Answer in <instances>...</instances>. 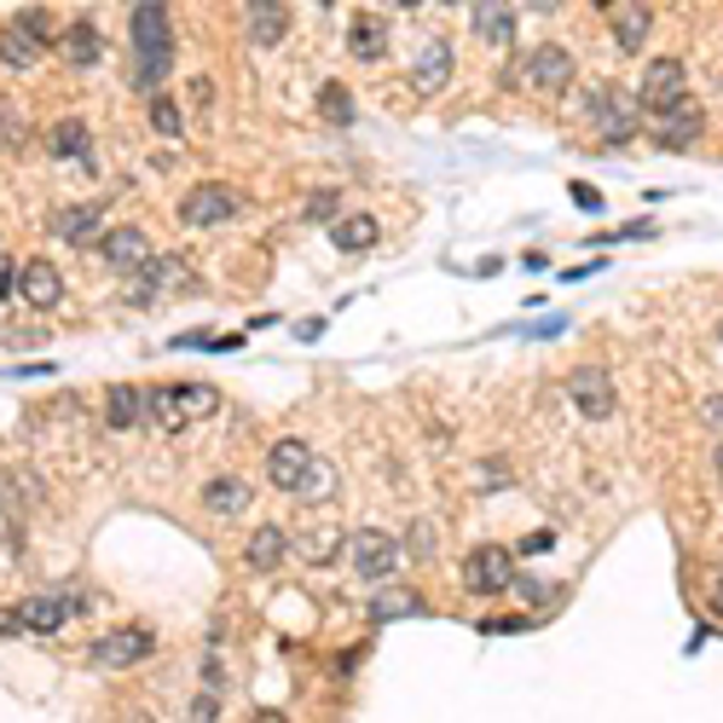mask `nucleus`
I'll return each instance as SVG.
<instances>
[{
  "label": "nucleus",
  "mask_w": 723,
  "mask_h": 723,
  "mask_svg": "<svg viewBox=\"0 0 723 723\" xmlns=\"http://www.w3.org/2000/svg\"><path fill=\"white\" fill-rule=\"evenodd\" d=\"M244 214V197H237L232 186H214V179H203V186H191L186 197H179V226L191 232H209V226H226V220Z\"/></svg>",
  "instance_id": "obj_1"
},
{
  "label": "nucleus",
  "mask_w": 723,
  "mask_h": 723,
  "mask_svg": "<svg viewBox=\"0 0 723 723\" xmlns=\"http://www.w3.org/2000/svg\"><path fill=\"white\" fill-rule=\"evenodd\" d=\"M683 98H689V65H683V58H654L637 82V110L660 116V110L683 105Z\"/></svg>",
  "instance_id": "obj_2"
},
{
  "label": "nucleus",
  "mask_w": 723,
  "mask_h": 723,
  "mask_svg": "<svg viewBox=\"0 0 723 723\" xmlns=\"http://www.w3.org/2000/svg\"><path fill=\"white\" fill-rule=\"evenodd\" d=\"M464 585L475 596H504V591H515V550L510 545H475L464 556Z\"/></svg>",
  "instance_id": "obj_3"
},
{
  "label": "nucleus",
  "mask_w": 723,
  "mask_h": 723,
  "mask_svg": "<svg viewBox=\"0 0 723 723\" xmlns=\"http://www.w3.org/2000/svg\"><path fill=\"white\" fill-rule=\"evenodd\" d=\"M399 556H406V545H399L394 533H383V527L353 533V573L365 579V585H388V573H399Z\"/></svg>",
  "instance_id": "obj_4"
},
{
  "label": "nucleus",
  "mask_w": 723,
  "mask_h": 723,
  "mask_svg": "<svg viewBox=\"0 0 723 723\" xmlns=\"http://www.w3.org/2000/svg\"><path fill=\"white\" fill-rule=\"evenodd\" d=\"M128 42L133 58H174V18L168 7H128Z\"/></svg>",
  "instance_id": "obj_5"
},
{
  "label": "nucleus",
  "mask_w": 723,
  "mask_h": 723,
  "mask_svg": "<svg viewBox=\"0 0 723 723\" xmlns=\"http://www.w3.org/2000/svg\"><path fill=\"white\" fill-rule=\"evenodd\" d=\"M521 70H527V88H533V93H561V88H573L579 58H573L568 47L545 42V47H533L527 58H521Z\"/></svg>",
  "instance_id": "obj_6"
},
{
  "label": "nucleus",
  "mask_w": 723,
  "mask_h": 723,
  "mask_svg": "<svg viewBox=\"0 0 723 723\" xmlns=\"http://www.w3.org/2000/svg\"><path fill=\"white\" fill-rule=\"evenodd\" d=\"M568 399H573V411H579V417H591V423L614 417V406H619L614 376L602 371V365H579V371L568 376Z\"/></svg>",
  "instance_id": "obj_7"
},
{
  "label": "nucleus",
  "mask_w": 723,
  "mask_h": 723,
  "mask_svg": "<svg viewBox=\"0 0 723 723\" xmlns=\"http://www.w3.org/2000/svg\"><path fill=\"white\" fill-rule=\"evenodd\" d=\"M151 649H156V637L145 626H116V631H105L93 642V666L98 672H123V666H139Z\"/></svg>",
  "instance_id": "obj_8"
},
{
  "label": "nucleus",
  "mask_w": 723,
  "mask_h": 723,
  "mask_svg": "<svg viewBox=\"0 0 723 723\" xmlns=\"http://www.w3.org/2000/svg\"><path fill=\"white\" fill-rule=\"evenodd\" d=\"M18 301L35 313H53L58 301H65V272H58L53 260H24V267H18Z\"/></svg>",
  "instance_id": "obj_9"
},
{
  "label": "nucleus",
  "mask_w": 723,
  "mask_h": 723,
  "mask_svg": "<svg viewBox=\"0 0 723 723\" xmlns=\"http://www.w3.org/2000/svg\"><path fill=\"white\" fill-rule=\"evenodd\" d=\"M12 614H18V631L53 637V631H65L70 619H75V596H70V591H53V596H30L24 608H12Z\"/></svg>",
  "instance_id": "obj_10"
},
{
  "label": "nucleus",
  "mask_w": 723,
  "mask_h": 723,
  "mask_svg": "<svg viewBox=\"0 0 723 723\" xmlns=\"http://www.w3.org/2000/svg\"><path fill=\"white\" fill-rule=\"evenodd\" d=\"M313 446H307V440H272V452H267V480H272V487L278 492H295L301 487V480H307V469H313Z\"/></svg>",
  "instance_id": "obj_11"
},
{
  "label": "nucleus",
  "mask_w": 723,
  "mask_h": 723,
  "mask_svg": "<svg viewBox=\"0 0 723 723\" xmlns=\"http://www.w3.org/2000/svg\"><path fill=\"white\" fill-rule=\"evenodd\" d=\"M174 284H186V267H179L174 255H151L145 267L128 278V301H133V307H151V301L163 290H174Z\"/></svg>",
  "instance_id": "obj_12"
},
{
  "label": "nucleus",
  "mask_w": 723,
  "mask_h": 723,
  "mask_svg": "<svg viewBox=\"0 0 723 723\" xmlns=\"http://www.w3.org/2000/svg\"><path fill=\"white\" fill-rule=\"evenodd\" d=\"M649 123H654V139L672 151V145H695V139H700V128H707V110H700L695 98H683V105H672V110L649 116Z\"/></svg>",
  "instance_id": "obj_13"
},
{
  "label": "nucleus",
  "mask_w": 723,
  "mask_h": 723,
  "mask_svg": "<svg viewBox=\"0 0 723 723\" xmlns=\"http://www.w3.org/2000/svg\"><path fill=\"white\" fill-rule=\"evenodd\" d=\"M98 255H105V267H116V272L133 278L151 260V244H145V232H139V226H116V232L98 237Z\"/></svg>",
  "instance_id": "obj_14"
},
{
  "label": "nucleus",
  "mask_w": 723,
  "mask_h": 723,
  "mask_svg": "<svg viewBox=\"0 0 723 723\" xmlns=\"http://www.w3.org/2000/svg\"><path fill=\"white\" fill-rule=\"evenodd\" d=\"M452 70H457L452 47H446V42H423V53L411 58V88H417V93H440V88L452 82Z\"/></svg>",
  "instance_id": "obj_15"
},
{
  "label": "nucleus",
  "mask_w": 723,
  "mask_h": 723,
  "mask_svg": "<svg viewBox=\"0 0 723 723\" xmlns=\"http://www.w3.org/2000/svg\"><path fill=\"white\" fill-rule=\"evenodd\" d=\"M58 53H65L70 70H93L98 58H105V42H98V24H93V18H75V24L58 35Z\"/></svg>",
  "instance_id": "obj_16"
},
{
  "label": "nucleus",
  "mask_w": 723,
  "mask_h": 723,
  "mask_svg": "<svg viewBox=\"0 0 723 723\" xmlns=\"http://www.w3.org/2000/svg\"><path fill=\"white\" fill-rule=\"evenodd\" d=\"M348 53L359 58V65H376V58L388 53V24L376 12H353L348 24Z\"/></svg>",
  "instance_id": "obj_17"
},
{
  "label": "nucleus",
  "mask_w": 723,
  "mask_h": 723,
  "mask_svg": "<svg viewBox=\"0 0 723 723\" xmlns=\"http://www.w3.org/2000/svg\"><path fill=\"white\" fill-rule=\"evenodd\" d=\"M249 498H255L249 480L220 475V480H209V487H203V510H209V515H220V521H232V515H244V510H249Z\"/></svg>",
  "instance_id": "obj_18"
},
{
  "label": "nucleus",
  "mask_w": 723,
  "mask_h": 723,
  "mask_svg": "<svg viewBox=\"0 0 723 723\" xmlns=\"http://www.w3.org/2000/svg\"><path fill=\"white\" fill-rule=\"evenodd\" d=\"M47 151L58 156V163H88V156H93V133H88L82 116H65V123H53Z\"/></svg>",
  "instance_id": "obj_19"
},
{
  "label": "nucleus",
  "mask_w": 723,
  "mask_h": 723,
  "mask_svg": "<svg viewBox=\"0 0 723 723\" xmlns=\"http://www.w3.org/2000/svg\"><path fill=\"white\" fill-rule=\"evenodd\" d=\"M619 110H626V93L608 88V82H591L585 93H579V116H585V128H591V133H602Z\"/></svg>",
  "instance_id": "obj_20"
},
{
  "label": "nucleus",
  "mask_w": 723,
  "mask_h": 723,
  "mask_svg": "<svg viewBox=\"0 0 723 723\" xmlns=\"http://www.w3.org/2000/svg\"><path fill=\"white\" fill-rule=\"evenodd\" d=\"M98 220H105V203H65L53 214V237H65V244H88L98 232Z\"/></svg>",
  "instance_id": "obj_21"
},
{
  "label": "nucleus",
  "mask_w": 723,
  "mask_h": 723,
  "mask_svg": "<svg viewBox=\"0 0 723 723\" xmlns=\"http://www.w3.org/2000/svg\"><path fill=\"white\" fill-rule=\"evenodd\" d=\"M608 18H614L619 53H642V47H649V30H654V12L649 7H614Z\"/></svg>",
  "instance_id": "obj_22"
},
{
  "label": "nucleus",
  "mask_w": 723,
  "mask_h": 723,
  "mask_svg": "<svg viewBox=\"0 0 723 723\" xmlns=\"http://www.w3.org/2000/svg\"><path fill=\"white\" fill-rule=\"evenodd\" d=\"M284 556H290V533H284V527H272V521H267V527H260V533H249V545H244V561H249L255 573L278 568V561H284Z\"/></svg>",
  "instance_id": "obj_23"
},
{
  "label": "nucleus",
  "mask_w": 723,
  "mask_h": 723,
  "mask_svg": "<svg viewBox=\"0 0 723 723\" xmlns=\"http://www.w3.org/2000/svg\"><path fill=\"white\" fill-rule=\"evenodd\" d=\"M284 30H290V7H278V0H255L249 7V42L255 47L284 42Z\"/></svg>",
  "instance_id": "obj_24"
},
{
  "label": "nucleus",
  "mask_w": 723,
  "mask_h": 723,
  "mask_svg": "<svg viewBox=\"0 0 723 723\" xmlns=\"http://www.w3.org/2000/svg\"><path fill=\"white\" fill-rule=\"evenodd\" d=\"M475 18V35L487 47H510L515 42V7H469Z\"/></svg>",
  "instance_id": "obj_25"
},
{
  "label": "nucleus",
  "mask_w": 723,
  "mask_h": 723,
  "mask_svg": "<svg viewBox=\"0 0 723 723\" xmlns=\"http://www.w3.org/2000/svg\"><path fill=\"white\" fill-rule=\"evenodd\" d=\"M0 65L30 75L35 65H42V42H35V35H24L18 24H7V30H0Z\"/></svg>",
  "instance_id": "obj_26"
},
{
  "label": "nucleus",
  "mask_w": 723,
  "mask_h": 723,
  "mask_svg": "<svg viewBox=\"0 0 723 723\" xmlns=\"http://www.w3.org/2000/svg\"><path fill=\"white\" fill-rule=\"evenodd\" d=\"M145 417L163 434H179L186 429V406H179V388H145Z\"/></svg>",
  "instance_id": "obj_27"
},
{
  "label": "nucleus",
  "mask_w": 723,
  "mask_h": 723,
  "mask_svg": "<svg viewBox=\"0 0 723 723\" xmlns=\"http://www.w3.org/2000/svg\"><path fill=\"white\" fill-rule=\"evenodd\" d=\"M139 417H145V388H128V383H123V388L105 394V423H110V429H133Z\"/></svg>",
  "instance_id": "obj_28"
},
{
  "label": "nucleus",
  "mask_w": 723,
  "mask_h": 723,
  "mask_svg": "<svg viewBox=\"0 0 723 723\" xmlns=\"http://www.w3.org/2000/svg\"><path fill=\"white\" fill-rule=\"evenodd\" d=\"M330 237H336V249H371L376 244V220L371 214H341L336 226H330Z\"/></svg>",
  "instance_id": "obj_29"
},
{
  "label": "nucleus",
  "mask_w": 723,
  "mask_h": 723,
  "mask_svg": "<svg viewBox=\"0 0 723 723\" xmlns=\"http://www.w3.org/2000/svg\"><path fill=\"white\" fill-rule=\"evenodd\" d=\"M318 116H325L330 128H348L353 116H359V105H353V93L341 88V82H325V88H318Z\"/></svg>",
  "instance_id": "obj_30"
},
{
  "label": "nucleus",
  "mask_w": 723,
  "mask_h": 723,
  "mask_svg": "<svg viewBox=\"0 0 723 723\" xmlns=\"http://www.w3.org/2000/svg\"><path fill=\"white\" fill-rule=\"evenodd\" d=\"M295 498H301V504H325V498H336V464L313 457V469H307V480L295 487Z\"/></svg>",
  "instance_id": "obj_31"
},
{
  "label": "nucleus",
  "mask_w": 723,
  "mask_h": 723,
  "mask_svg": "<svg viewBox=\"0 0 723 723\" xmlns=\"http://www.w3.org/2000/svg\"><path fill=\"white\" fill-rule=\"evenodd\" d=\"M145 123H151L156 133L179 139V133H186V110H179V105H174L168 93H156V98H151V110H145Z\"/></svg>",
  "instance_id": "obj_32"
},
{
  "label": "nucleus",
  "mask_w": 723,
  "mask_h": 723,
  "mask_svg": "<svg viewBox=\"0 0 723 723\" xmlns=\"http://www.w3.org/2000/svg\"><path fill=\"white\" fill-rule=\"evenodd\" d=\"M179 406H186V423H197V417H214L220 411V394L209 383H179Z\"/></svg>",
  "instance_id": "obj_33"
},
{
  "label": "nucleus",
  "mask_w": 723,
  "mask_h": 723,
  "mask_svg": "<svg viewBox=\"0 0 723 723\" xmlns=\"http://www.w3.org/2000/svg\"><path fill=\"white\" fill-rule=\"evenodd\" d=\"M417 608H423V602H417L411 591H383V596L371 602V619H376V626H388V619H399V614H417Z\"/></svg>",
  "instance_id": "obj_34"
},
{
  "label": "nucleus",
  "mask_w": 723,
  "mask_h": 723,
  "mask_svg": "<svg viewBox=\"0 0 723 723\" xmlns=\"http://www.w3.org/2000/svg\"><path fill=\"white\" fill-rule=\"evenodd\" d=\"M336 209H341V191H313L307 203H301V220H307V226H336Z\"/></svg>",
  "instance_id": "obj_35"
},
{
  "label": "nucleus",
  "mask_w": 723,
  "mask_h": 723,
  "mask_svg": "<svg viewBox=\"0 0 723 723\" xmlns=\"http://www.w3.org/2000/svg\"><path fill=\"white\" fill-rule=\"evenodd\" d=\"M480 631L487 637H521V631H533V619L527 614H492V619H480Z\"/></svg>",
  "instance_id": "obj_36"
},
{
  "label": "nucleus",
  "mask_w": 723,
  "mask_h": 723,
  "mask_svg": "<svg viewBox=\"0 0 723 723\" xmlns=\"http://www.w3.org/2000/svg\"><path fill=\"white\" fill-rule=\"evenodd\" d=\"M12 24L24 30V35H35V42H47V35H53V12L47 7H30V12H18Z\"/></svg>",
  "instance_id": "obj_37"
},
{
  "label": "nucleus",
  "mask_w": 723,
  "mask_h": 723,
  "mask_svg": "<svg viewBox=\"0 0 723 723\" xmlns=\"http://www.w3.org/2000/svg\"><path fill=\"white\" fill-rule=\"evenodd\" d=\"M336 550H341L336 527H318V538H301V556H313V561H330Z\"/></svg>",
  "instance_id": "obj_38"
},
{
  "label": "nucleus",
  "mask_w": 723,
  "mask_h": 723,
  "mask_svg": "<svg viewBox=\"0 0 723 723\" xmlns=\"http://www.w3.org/2000/svg\"><path fill=\"white\" fill-rule=\"evenodd\" d=\"M399 545H406V556H434V521H417Z\"/></svg>",
  "instance_id": "obj_39"
},
{
  "label": "nucleus",
  "mask_w": 723,
  "mask_h": 723,
  "mask_svg": "<svg viewBox=\"0 0 723 723\" xmlns=\"http://www.w3.org/2000/svg\"><path fill=\"white\" fill-rule=\"evenodd\" d=\"M700 423H707V429L723 440V388H718V394H700Z\"/></svg>",
  "instance_id": "obj_40"
},
{
  "label": "nucleus",
  "mask_w": 723,
  "mask_h": 723,
  "mask_svg": "<svg viewBox=\"0 0 723 723\" xmlns=\"http://www.w3.org/2000/svg\"><path fill=\"white\" fill-rule=\"evenodd\" d=\"M515 591H521V602H533V608H538V602H550V585H545V579L515 573Z\"/></svg>",
  "instance_id": "obj_41"
},
{
  "label": "nucleus",
  "mask_w": 723,
  "mask_h": 723,
  "mask_svg": "<svg viewBox=\"0 0 723 723\" xmlns=\"http://www.w3.org/2000/svg\"><path fill=\"white\" fill-rule=\"evenodd\" d=\"M191 723H220V695H209V689L197 695L191 700Z\"/></svg>",
  "instance_id": "obj_42"
},
{
  "label": "nucleus",
  "mask_w": 723,
  "mask_h": 723,
  "mask_svg": "<svg viewBox=\"0 0 723 723\" xmlns=\"http://www.w3.org/2000/svg\"><path fill=\"white\" fill-rule=\"evenodd\" d=\"M18 133H24V116H18V110H0V145H18Z\"/></svg>",
  "instance_id": "obj_43"
},
{
  "label": "nucleus",
  "mask_w": 723,
  "mask_h": 723,
  "mask_svg": "<svg viewBox=\"0 0 723 723\" xmlns=\"http://www.w3.org/2000/svg\"><path fill=\"white\" fill-rule=\"evenodd\" d=\"M573 203L591 214V209H602V191H596V186H585V179H573Z\"/></svg>",
  "instance_id": "obj_44"
},
{
  "label": "nucleus",
  "mask_w": 723,
  "mask_h": 723,
  "mask_svg": "<svg viewBox=\"0 0 723 723\" xmlns=\"http://www.w3.org/2000/svg\"><path fill=\"white\" fill-rule=\"evenodd\" d=\"M18 295V260H0V301Z\"/></svg>",
  "instance_id": "obj_45"
},
{
  "label": "nucleus",
  "mask_w": 723,
  "mask_h": 723,
  "mask_svg": "<svg viewBox=\"0 0 723 723\" xmlns=\"http://www.w3.org/2000/svg\"><path fill=\"white\" fill-rule=\"evenodd\" d=\"M556 545V533H545V527H538V533H527V538H521V550H527V556H538V550H550Z\"/></svg>",
  "instance_id": "obj_46"
},
{
  "label": "nucleus",
  "mask_w": 723,
  "mask_h": 723,
  "mask_svg": "<svg viewBox=\"0 0 723 723\" xmlns=\"http://www.w3.org/2000/svg\"><path fill=\"white\" fill-rule=\"evenodd\" d=\"M220 683H226V672H220V660H203V689L220 695Z\"/></svg>",
  "instance_id": "obj_47"
},
{
  "label": "nucleus",
  "mask_w": 723,
  "mask_h": 723,
  "mask_svg": "<svg viewBox=\"0 0 723 723\" xmlns=\"http://www.w3.org/2000/svg\"><path fill=\"white\" fill-rule=\"evenodd\" d=\"M712 614H723V573L712 579Z\"/></svg>",
  "instance_id": "obj_48"
},
{
  "label": "nucleus",
  "mask_w": 723,
  "mask_h": 723,
  "mask_svg": "<svg viewBox=\"0 0 723 723\" xmlns=\"http://www.w3.org/2000/svg\"><path fill=\"white\" fill-rule=\"evenodd\" d=\"M712 464H718V480H723V440H718V452H712Z\"/></svg>",
  "instance_id": "obj_49"
},
{
  "label": "nucleus",
  "mask_w": 723,
  "mask_h": 723,
  "mask_svg": "<svg viewBox=\"0 0 723 723\" xmlns=\"http://www.w3.org/2000/svg\"><path fill=\"white\" fill-rule=\"evenodd\" d=\"M255 723H284V718H278V712H260V718H255Z\"/></svg>",
  "instance_id": "obj_50"
},
{
  "label": "nucleus",
  "mask_w": 723,
  "mask_h": 723,
  "mask_svg": "<svg viewBox=\"0 0 723 723\" xmlns=\"http://www.w3.org/2000/svg\"><path fill=\"white\" fill-rule=\"evenodd\" d=\"M0 487H7V480H0ZM0 504H7V492H0Z\"/></svg>",
  "instance_id": "obj_51"
},
{
  "label": "nucleus",
  "mask_w": 723,
  "mask_h": 723,
  "mask_svg": "<svg viewBox=\"0 0 723 723\" xmlns=\"http://www.w3.org/2000/svg\"><path fill=\"white\" fill-rule=\"evenodd\" d=\"M718 341H723V325H718Z\"/></svg>",
  "instance_id": "obj_52"
}]
</instances>
